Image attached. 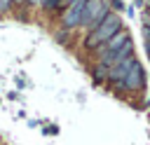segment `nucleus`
<instances>
[{
	"label": "nucleus",
	"instance_id": "1",
	"mask_svg": "<svg viewBox=\"0 0 150 145\" xmlns=\"http://www.w3.org/2000/svg\"><path fill=\"white\" fill-rule=\"evenodd\" d=\"M134 54V44L127 30H117L110 40H105L98 47V65H103L105 70H110L115 63H120L122 58Z\"/></svg>",
	"mask_w": 150,
	"mask_h": 145
},
{
	"label": "nucleus",
	"instance_id": "2",
	"mask_svg": "<svg viewBox=\"0 0 150 145\" xmlns=\"http://www.w3.org/2000/svg\"><path fill=\"white\" fill-rule=\"evenodd\" d=\"M117 30H122V19L117 16V14H105V19L96 26V28H91L89 30V35L84 37V47L87 49H98L105 40H110Z\"/></svg>",
	"mask_w": 150,
	"mask_h": 145
},
{
	"label": "nucleus",
	"instance_id": "3",
	"mask_svg": "<svg viewBox=\"0 0 150 145\" xmlns=\"http://www.w3.org/2000/svg\"><path fill=\"white\" fill-rule=\"evenodd\" d=\"M105 14H108V5L103 0H87L84 2V9H82L80 26L87 28V30H91V28H96L105 19Z\"/></svg>",
	"mask_w": 150,
	"mask_h": 145
},
{
	"label": "nucleus",
	"instance_id": "4",
	"mask_svg": "<svg viewBox=\"0 0 150 145\" xmlns=\"http://www.w3.org/2000/svg\"><path fill=\"white\" fill-rule=\"evenodd\" d=\"M117 87H120L122 91H138V89H143V87H145V72H143V65H141L138 61H134L131 68H129V72L117 82Z\"/></svg>",
	"mask_w": 150,
	"mask_h": 145
},
{
	"label": "nucleus",
	"instance_id": "5",
	"mask_svg": "<svg viewBox=\"0 0 150 145\" xmlns=\"http://www.w3.org/2000/svg\"><path fill=\"white\" fill-rule=\"evenodd\" d=\"M84 2H87V0H70V2H68V7L63 9V16H61V26H63L66 30H73V28L80 26Z\"/></svg>",
	"mask_w": 150,
	"mask_h": 145
},
{
	"label": "nucleus",
	"instance_id": "6",
	"mask_svg": "<svg viewBox=\"0 0 150 145\" xmlns=\"http://www.w3.org/2000/svg\"><path fill=\"white\" fill-rule=\"evenodd\" d=\"M136 58H134V54L131 56H127V58H122L120 63H115L110 70H108V82H112V84H117L127 72H129V68H131V63H134Z\"/></svg>",
	"mask_w": 150,
	"mask_h": 145
},
{
	"label": "nucleus",
	"instance_id": "7",
	"mask_svg": "<svg viewBox=\"0 0 150 145\" xmlns=\"http://www.w3.org/2000/svg\"><path fill=\"white\" fill-rule=\"evenodd\" d=\"M94 80H96V82L108 80V70H105L103 65H98V63H96V68H94Z\"/></svg>",
	"mask_w": 150,
	"mask_h": 145
},
{
	"label": "nucleus",
	"instance_id": "8",
	"mask_svg": "<svg viewBox=\"0 0 150 145\" xmlns=\"http://www.w3.org/2000/svg\"><path fill=\"white\" fill-rule=\"evenodd\" d=\"M42 5H45V9H49V12H52V9H56V7H59V0H45Z\"/></svg>",
	"mask_w": 150,
	"mask_h": 145
},
{
	"label": "nucleus",
	"instance_id": "9",
	"mask_svg": "<svg viewBox=\"0 0 150 145\" xmlns=\"http://www.w3.org/2000/svg\"><path fill=\"white\" fill-rule=\"evenodd\" d=\"M12 7V0H0V12H7Z\"/></svg>",
	"mask_w": 150,
	"mask_h": 145
},
{
	"label": "nucleus",
	"instance_id": "10",
	"mask_svg": "<svg viewBox=\"0 0 150 145\" xmlns=\"http://www.w3.org/2000/svg\"><path fill=\"white\" fill-rule=\"evenodd\" d=\"M12 2H14V5H23L26 0H12Z\"/></svg>",
	"mask_w": 150,
	"mask_h": 145
}]
</instances>
